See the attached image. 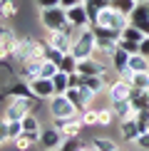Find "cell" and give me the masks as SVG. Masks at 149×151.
<instances>
[{
	"label": "cell",
	"mask_w": 149,
	"mask_h": 151,
	"mask_svg": "<svg viewBox=\"0 0 149 151\" xmlns=\"http://www.w3.org/2000/svg\"><path fill=\"white\" fill-rule=\"evenodd\" d=\"M112 111H114V119H119V122H124V119L134 116V109L132 104H129V99H119V102H109Z\"/></svg>",
	"instance_id": "20"
},
{
	"label": "cell",
	"mask_w": 149,
	"mask_h": 151,
	"mask_svg": "<svg viewBox=\"0 0 149 151\" xmlns=\"http://www.w3.org/2000/svg\"><path fill=\"white\" fill-rule=\"evenodd\" d=\"M17 15V3L15 0H5L3 3V10H0V20H10V17Z\"/></svg>",
	"instance_id": "36"
},
{
	"label": "cell",
	"mask_w": 149,
	"mask_h": 151,
	"mask_svg": "<svg viewBox=\"0 0 149 151\" xmlns=\"http://www.w3.org/2000/svg\"><path fill=\"white\" fill-rule=\"evenodd\" d=\"M80 3H85V0H60V5L65 10H70V8H74V5H80Z\"/></svg>",
	"instance_id": "46"
},
{
	"label": "cell",
	"mask_w": 149,
	"mask_h": 151,
	"mask_svg": "<svg viewBox=\"0 0 149 151\" xmlns=\"http://www.w3.org/2000/svg\"><path fill=\"white\" fill-rule=\"evenodd\" d=\"M60 70H62V72H67V74L77 72V57H74L72 52H67L65 57H62V62H60Z\"/></svg>",
	"instance_id": "34"
},
{
	"label": "cell",
	"mask_w": 149,
	"mask_h": 151,
	"mask_svg": "<svg viewBox=\"0 0 149 151\" xmlns=\"http://www.w3.org/2000/svg\"><path fill=\"white\" fill-rule=\"evenodd\" d=\"M40 22L47 32H57V30H65L70 20H67V10L62 5H55V8H42L40 10Z\"/></svg>",
	"instance_id": "2"
},
{
	"label": "cell",
	"mask_w": 149,
	"mask_h": 151,
	"mask_svg": "<svg viewBox=\"0 0 149 151\" xmlns=\"http://www.w3.org/2000/svg\"><path fill=\"white\" fill-rule=\"evenodd\" d=\"M42 57H45L47 62H55V65H60L62 57H65V52H60V50H55V47H45V52H42Z\"/></svg>",
	"instance_id": "38"
},
{
	"label": "cell",
	"mask_w": 149,
	"mask_h": 151,
	"mask_svg": "<svg viewBox=\"0 0 149 151\" xmlns=\"http://www.w3.org/2000/svg\"><path fill=\"white\" fill-rule=\"evenodd\" d=\"M129 25H134L137 30H142L144 35H149V15H147V10H144V5H137L134 12L129 15Z\"/></svg>",
	"instance_id": "17"
},
{
	"label": "cell",
	"mask_w": 149,
	"mask_h": 151,
	"mask_svg": "<svg viewBox=\"0 0 149 151\" xmlns=\"http://www.w3.org/2000/svg\"><path fill=\"white\" fill-rule=\"evenodd\" d=\"M139 52H142V55H147V57H149V35H147L144 40L139 42Z\"/></svg>",
	"instance_id": "47"
},
{
	"label": "cell",
	"mask_w": 149,
	"mask_h": 151,
	"mask_svg": "<svg viewBox=\"0 0 149 151\" xmlns=\"http://www.w3.org/2000/svg\"><path fill=\"white\" fill-rule=\"evenodd\" d=\"M129 92H132V84H129L127 79H114L109 84V92H107V97H109V102H119V99H129Z\"/></svg>",
	"instance_id": "15"
},
{
	"label": "cell",
	"mask_w": 149,
	"mask_h": 151,
	"mask_svg": "<svg viewBox=\"0 0 149 151\" xmlns=\"http://www.w3.org/2000/svg\"><path fill=\"white\" fill-rule=\"evenodd\" d=\"M3 3H5V0H0V10H3Z\"/></svg>",
	"instance_id": "49"
},
{
	"label": "cell",
	"mask_w": 149,
	"mask_h": 151,
	"mask_svg": "<svg viewBox=\"0 0 149 151\" xmlns=\"http://www.w3.org/2000/svg\"><path fill=\"white\" fill-rule=\"evenodd\" d=\"M90 141H92V146H95L97 151H117L119 149L112 139H104V136H95V139H90Z\"/></svg>",
	"instance_id": "30"
},
{
	"label": "cell",
	"mask_w": 149,
	"mask_h": 151,
	"mask_svg": "<svg viewBox=\"0 0 149 151\" xmlns=\"http://www.w3.org/2000/svg\"><path fill=\"white\" fill-rule=\"evenodd\" d=\"M107 70V65H104L99 57H85V60H77V72L85 74V77H92V74H102Z\"/></svg>",
	"instance_id": "11"
},
{
	"label": "cell",
	"mask_w": 149,
	"mask_h": 151,
	"mask_svg": "<svg viewBox=\"0 0 149 151\" xmlns=\"http://www.w3.org/2000/svg\"><path fill=\"white\" fill-rule=\"evenodd\" d=\"M119 131H122V139H124V141H137V136L142 134V131H139V124H137L134 116L119 122Z\"/></svg>",
	"instance_id": "19"
},
{
	"label": "cell",
	"mask_w": 149,
	"mask_h": 151,
	"mask_svg": "<svg viewBox=\"0 0 149 151\" xmlns=\"http://www.w3.org/2000/svg\"><path fill=\"white\" fill-rule=\"evenodd\" d=\"M50 151H57V149H50Z\"/></svg>",
	"instance_id": "51"
},
{
	"label": "cell",
	"mask_w": 149,
	"mask_h": 151,
	"mask_svg": "<svg viewBox=\"0 0 149 151\" xmlns=\"http://www.w3.org/2000/svg\"><path fill=\"white\" fill-rule=\"evenodd\" d=\"M57 72H60V65H55V62H47V60H45V65H42V70H40V77L52 79Z\"/></svg>",
	"instance_id": "40"
},
{
	"label": "cell",
	"mask_w": 149,
	"mask_h": 151,
	"mask_svg": "<svg viewBox=\"0 0 149 151\" xmlns=\"http://www.w3.org/2000/svg\"><path fill=\"white\" fill-rule=\"evenodd\" d=\"M109 65H112V70H114L117 74H122V72L129 67V52H124V50H119V47H117V52L112 55Z\"/></svg>",
	"instance_id": "21"
},
{
	"label": "cell",
	"mask_w": 149,
	"mask_h": 151,
	"mask_svg": "<svg viewBox=\"0 0 149 151\" xmlns=\"http://www.w3.org/2000/svg\"><path fill=\"white\" fill-rule=\"evenodd\" d=\"M137 146H139L142 151H149V131H144V134L137 136Z\"/></svg>",
	"instance_id": "44"
},
{
	"label": "cell",
	"mask_w": 149,
	"mask_h": 151,
	"mask_svg": "<svg viewBox=\"0 0 149 151\" xmlns=\"http://www.w3.org/2000/svg\"><path fill=\"white\" fill-rule=\"evenodd\" d=\"M12 144H15V149H17V151H30V149L35 146L33 136H30V134H25V131H22L20 136H17V139H12Z\"/></svg>",
	"instance_id": "33"
},
{
	"label": "cell",
	"mask_w": 149,
	"mask_h": 151,
	"mask_svg": "<svg viewBox=\"0 0 149 151\" xmlns=\"http://www.w3.org/2000/svg\"><path fill=\"white\" fill-rule=\"evenodd\" d=\"M80 151H95V146H92V141H85V144H82V149H80Z\"/></svg>",
	"instance_id": "48"
},
{
	"label": "cell",
	"mask_w": 149,
	"mask_h": 151,
	"mask_svg": "<svg viewBox=\"0 0 149 151\" xmlns=\"http://www.w3.org/2000/svg\"><path fill=\"white\" fill-rule=\"evenodd\" d=\"M82 144L85 141L80 139V136H65L57 151H80V149H82Z\"/></svg>",
	"instance_id": "29"
},
{
	"label": "cell",
	"mask_w": 149,
	"mask_h": 151,
	"mask_svg": "<svg viewBox=\"0 0 149 151\" xmlns=\"http://www.w3.org/2000/svg\"><path fill=\"white\" fill-rule=\"evenodd\" d=\"M67 20H70V25L77 27V30H85V27L92 25L90 15H87V10H85V3H80V5H74V8L67 10Z\"/></svg>",
	"instance_id": "12"
},
{
	"label": "cell",
	"mask_w": 149,
	"mask_h": 151,
	"mask_svg": "<svg viewBox=\"0 0 149 151\" xmlns=\"http://www.w3.org/2000/svg\"><path fill=\"white\" fill-rule=\"evenodd\" d=\"M42 65H45V57H33V60H25L22 65H20V70H17V77H20V79H25V82H30V79L40 77Z\"/></svg>",
	"instance_id": "10"
},
{
	"label": "cell",
	"mask_w": 149,
	"mask_h": 151,
	"mask_svg": "<svg viewBox=\"0 0 149 151\" xmlns=\"http://www.w3.org/2000/svg\"><path fill=\"white\" fill-rule=\"evenodd\" d=\"M52 87H55V94H65L67 87H70V74L60 70V72L52 77Z\"/></svg>",
	"instance_id": "27"
},
{
	"label": "cell",
	"mask_w": 149,
	"mask_h": 151,
	"mask_svg": "<svg viewBox=\"0 0 149 151\" xmlns=\"http://www.w3.org/2000/svg\"><path fill=\"white\" fill-rule=\"evenodd\" d=\"M35 3H37V8H55V5H60V0H35Z\"/></svg>",
	"instance_id": "45"
},
{
	"label": "cell",
	"mask_w": 149,
	"mask_h": 151,
	"mask_svg": "<svg viewBox=\"0 0 149 151\" xmlns=\"http://www.w3.org/2000/svg\"><path fill=\"white\" fill-rule=\"evenodd\" d=\"M129 104H132L134 111L149 109V89H137V87H132V92H129Z\"/></svg>",
	"instance_id": "18"
},
{
	"label": "cell",
	"mask_w": 149,
	"mask_h": 151,
	"mask_svg": "<svg viewBox=\"0 0 149 151\" xmlns=\"http://www.w3.org/2000/svg\"><path fill=\"white\" fill-rule=\"evenodd\" d=\"M97 114H99V127H109L112 122H114V111H112V106H97Z\"/></svg>",
	"instance_id": "32"
},
{
	"label": "cell",
	"mask_w": 149,
	"mask_h": 151,
	"mask_svg": "<svg viewBox=\"0 0 149 151\" xmlns=\"http://www.w3.org/2000/svg\"><path fill=\"white\" fill-rule=\"evenodd\" d=\"M80 119H82L85 127H95V124L99 122V114H97V106H90V109H85L82 114H80Z\"/></svg>",
	"instance_id": "35"
},
{
	"label": "cell",
	"mask_w": 149,
	"mask_h": 151,
	"mask_svg": "<svg viewBox=\"0 0 149 151\" xmlns=\"http://www.w3.org/2000/svg\"><path fill=\"white\" fill-rule=\"evenodd\" d=\"M45 47H47V40H35V37H17V42H15V52H12V62L22 65L25 60L42 57Z\"/></svg>",
	"instance_id": "1"
},
{
	"label": "cell",
	"mask_w": 149,
	"mask_h": 151,
	"mask_svg": "<svg viewBox=\"0 0 149 151\" xmlns=\"http://www.w3.org/2000/svg\"><path fill=\"white\" fill-rule=\"evenodd\" d=\"M119 50H124V52H129V55H134V52H139V42H132V40H124V37H119Z\"/></svg>",
	"instance_id": "41"
},
{
	"label": "cell",
	"mask_w": 149,
	"mask_h": 151,
	"mask_svg": "<svg viewBox=\"0 0 149 151\" xmlns=\"http://www.w3.org/2000/svg\"><path fill=\"white\" fill-rule=\"evenodd\" d=\"M8 134H10V141L17 139V136L22 134V124L20 122H8Z\"/></svg>",
	"instance_id": "42"
},
{
	"label": "cell",
	"mask_w": 149,
	"mask_h": 151,
	"mask_svg": "<svg viewBox=\"0 0 149 151\" xmlns=\"http://www.w3.org/2000/svg\"><path fill=\"white\" fill-rule=\"evenodd\" d=\"M65 94H67V99H70V102L77 106V111H80V114H82L85 109H90V106L85 104V99H82V92H80V87H70V89H67Z\"/></svg>",
	"instance_id": "26"
},
{
	"label": "cell",
	"mask_w": 149,
	"mask_h": 151,
	"mask_svg": "<svg viewBox=\"0 0 149 151\" xmlns=\"http://www.w3.org/2000/svg\"><path fill=\"white\" fill-rule=\"evenodd\" d=\"M15 42H17V35H15V30H8V32H5L3 37H0V62H12Z\"/></svg>",
	"instance_id": "14"
},
{
	"label": "cell",
	"mask_w": 149,
	"mask_h": 151,
	"mask_svg": "<svg viewBox=\"0 0 149 151\" xmlns=\"http://www.w3.org/2000/svg\"><path fill=\"white\" fill-rule=\"evenodd\" d=\"M47 45L67 55V52H72L74 37H72L70 32H65V30H57V32H50V35H47Z\"/></svg>",
	"instance_id": "9"
},
{
	"label": "cell",
	"mask_w": 149,
	"mask_h": 151,
	"mask_svg": "<svg viewBox=\"0 0 149 151\" xmlns=\"http://www.w3.org/2000/svg\"><path fill=\"white\" fill-rule=\"evenodd\" d=\"M30 89H33V94L37 99H42V102H50V99L55 97V87H52V79H47V77H35V79H30Z\"/></svg>",
	"instance_id": "8"
},
{
	"label": "cell",
	"mask_w": 149,
	"mask_h": 151,
	"mask_svg": "<svg viewBox=\"0 0 149 151\" xmlns=\"http://www.w3.org/2000/svg\"><path fill=\"white\" fill-rule=\"evenodd\" d=\"M20 124H22V131H25V134H30L35 144H40V131H42L40 119H37L33 111H30V114H25V116H22V122H20Z\"/></svg>",
	"instance_id": "16"
},
{
	"label": "cell",
	"mask_w": 149,
	"mask_h": 151,
	"mask_svg": "<svg viewBox=\"0 0 149 151\" xmlns=\"http://www.w3.org/2000/svg\"><path fill=\"white\" fill-rule=\"evenodd\" d=\"M104 8H109V0H85V10H87V15H90L92 22L97 20V15Z\"/></svg>",
	"instance_id": "22"
},
{
	"label": "cell",
	"mask_w": 149,
	"mask_h": 151,
	"mask_svg": "<svg viewBox=\"0 0 149 151\" xmlns=\"http://www.w3.org/2000/svg\"><path fill=\"white\" fill-rule=\"evenodd\" d=\"M47 114H50V119H65V116H77L80 111H77V106L67 99V94H55V97L50 99Z\"/></svg>",
	"instance_id": "4"
},
{
	"label": "cell",
	"mask_w": 149,
	"mask_h": 151,
	"mask_svg": "<svg viewBox=\"0 0 149 151\" xmlns=\"http://www.w3.org/2000/svg\"><path fill=\"white\" fill-rule=\"evenodd\" d=\"M137 5H139L137 0H109V8L117 10V12H122V15H132Z\"/></svg>",
	"instance_id": "25"
},
{
	"label": "cell",
	"mask_w": 149,
	"mask_h": 151,
	"mask_svg": "<svg viewBox=\"0 0 149 151\" xmlns=\"http://www.w3.org/2000/svg\"><path fill=\"white\" fill-rule=\"evenodd\" d=\"M95 52H97V35L92 32V25H90L77 35V40L72 45V55L77 60H85V57H92Z\"/></svg>",
	"instance_id": "3"
},
{
	"label": "cell",
	"mask_w": 149,
	"mask_h": 151,
	"mask_svg": "<svg viewBox=\"0 0 149 151\" xmlns=\"http://www.w3.org/2000/svg\"><path fill=\"white\" fill-rule=\"evenodd\" d=\"M95 22L97 25H104V27H112V30H117V32H122L124 27H129V15H122V12H117L112 8H104L97 15ZM95 22H92V25H95Z\"/></svg>",
	"instance_id": "5"
},
{
	"label": "cell",
	"mask_w": 149,
	"mask_h": 151,
	"mask_svg": "<svg viewBox=\"0 0 149 151\" xmlns=\"http://www.w3.org/2000/svg\"><path fill=\"white\" fill-rule=\"evenodd\" d=\"M52 124L62 131V136H80V134H82V129H85L80 114L77 116H65V119H52Z\"/></svg>",
	"instance_id": "6"
},
{
	"label": "cell",
	"mask_w": 149,
	"mask_h": 151,
	"mask_svg": "<svg viewBox=\"0 0 149 151\" xmlns=\"http://www.w3.org/2000/svg\"><path fill=\"white\" fill-rule=\"evenodd\" d=\"M129 70H132V72H147L149 70V57L142 55V52L129 55Z\"/></svg>",
	"instance_id": "23"
},
{
	"label": "cell",
	"mask_w": 149,
	"mask_h": 151,
	"mask_svg": "<svg viewBox=\"0 0 149 151\" xmlns=\"http://www.w3.org/2000/svg\"><path fill=\"white\" fill-rule=\"evenodd\" d=\"M134 119H137V124H139V131H142V134H144V131H149V109L134 111Z\"/></svg>",
	"instance_id": "39"
},
{
	"label": "cell",
	"mask_w": 149,
	"mask_h": 151,
	"mask_svg": "<svg viewBox=\"0 0 149 151\" xmlns=\"http://www.w3.org/2000/svg\"><path fill=\"white\" fill-rule=\"evenodd\" d=\"M10 141V134H8V119H0V144Z\"/></svg>",
	"instance_id": "43"
},
{
	"label": "cell",
	"mask_w": 149,
	"mask_h": 151,
	"mask_svg": "<svg viewBox=\"0 0 149 151\" xmlns=\"http://www.w3.org/2000/svg\"><path fill=\"white\" fill-rule=\"evenodd\" d=\"M129 84L137 87V89H149V72H134Z\"/></svg>",
	"instance_id": "31"
},
{
	"label": "cell",
	"mask_w": 149,
	"mask_h": 151,
	"mask_svg": "<svg viewBox=\"0 0 149 151\" xmlns=\"http://www.w3.org/2000/svg\"><path fill=\"white\" fill-rule=\"evenodd\" d=\"M82 87H87V89H92L95 94H99V92H104L107 82L102 79V74H92V77H85L82 74Z\"/></svg>",
	"instance_id": "24"
},
{
	"label": "cell",
	"mask_w": 149,
	"mask_h": 151,
	"mask_svg": "<svg viewBox=\"0 0 149 151\" xmlns=\"http://www.w3.org/2000/svg\"><path fill=\"white\" fill-rule=\"evenodd\" d=\"M62 131L55 127V124H50V127H45L40 131V146L45 149V151H50V149H60V144H62Z\"/></svg>",
	"instance_id": "7"
},
{
	"label": "cell",
	"mask_w": 149,
	"mask_h": 151,
	"mask_svg": "<svg viewBox=\"0 0 149 151\" xmlns=\"http://www.w3.org/2000/svg\"><path fill=\"white\" fill-rule=\"evenodd\" d=\"M137 3H147V0H137Z\"/></svg>",
	"instance_id": "50"
},
{
	"label": "cell",
	"mask_w": 149,
	"mask_h": 151,
	"mask_svg": "<svg viewBox=\"0 0 149 151\" xmlns=\"http://www.w3.org/2000/svg\"><path fill=\"white\" fill-rule=\"evenodd\" d=\"M92 32H95L97 37H102V40H119L122 32H117V30H112V27H104V25H92Z\"/></svg>",
	"instance_id": "28"
},
{
	"label": "cell",
	"mask_w": 149,
	"mask_h": 151,
	"mask_svg": "<svg viewBox=\"0 0 149 151\" xmlns=\"http://www.w3.org/2000/svg\"><path fill=\"white\" fill-rule=\"evenodd\" d=\"M147 72H149V70H147Z\"/></svg>",
	"instance_id": "52"
},
{
	"label": "cell",
	"mask_w": 149,
	"mask_h": 151,
	"mask_svg": "<svg viewBox=\"0 0 149 151\" xmlns=\"http://www.w3.org/2000/svg\"><path fill=\"white\" fill-rule=\"evenodd\" d=\"M122 37H124V40H132V42H142L147 35L142 32V30H137L134 25H129V27H124V30H122Z\"/></svg>",
	"instance_id": "37"
},
{
	"label": "cell",
	"mask_w": 149,
	"mask_h": 151,
	"mask_svg": "<svg viewBox=\"0 0 149 151\" xmlns=\"http://www.w3.org/2000/svg\"><path fill=\"white\" fill-rule=\"evenodd\" d=\"M15 79H17V72L10 67V62H0V102L8 99V89Z\"/></svg>",
	"instance_id": "13"
}]
</instances>
